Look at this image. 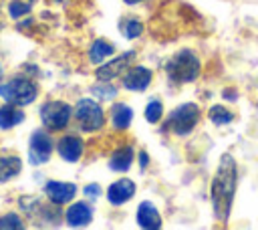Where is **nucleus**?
<instances>
[{
    "label": "nucleus",
    "mask_w": 258,
    "mask_h": 230,
    "mask_svg": "<svg viewBox=\"0 0 258 230\" xmlns=\"http://www.w3.org/2000/svg\"><path fill=\"white\" fill-rule=\"evenodd\" d=\"M135 56H137V50L131 48V50L121 52V54L115 56L113 61H105V63H101V65L97 67V71H95L97 81H111V83H113V79L123 77V73L131 67V63L135 61Z\"/></svg>",
    "instance_id": "nucleus-7"
},
{
    "label": "nucleus",
    "mask_w": 258,
    "mask_h": 230,
    "mask_svg": "<svg viewBox=\"0 0 258 230\" xmlns=\"http://www.w3.org/2000/svg\"><path fill=\"white\" fill-rule=\"evenodd\" d=\"M135 192H137V186H135L133 180H129V178H119V180H115V182L107 188L105 196H107V202H109L111 206H123L125 202H129V200L135 196Z\"/></svg>",
    "instance_id": "nucleus-10"
},
{
    "label": "nucleus",
    "mask_w": 258,
    "mask_h": 230,
    "mask_svg": "<svg viewBox=\"0 0 258 230\" xmlns=\"http://www.w3.org/2000/svg\"><path fill=\"white\" fill-rule=\"evenodd\" d=\"M109 117H111V127L115 131H127L133 121V109L127 103H113Z\"/></svg>",
    "instance_id": "nucleus-16"
},
{
    "label": "nucleus",
    "mask_w": 258,
    "mask_h": 230,
    "mask_svg": "<svg viewBox=\"0 0 258 230\" xmlns=\"http://www.w3.org/2000/svg\"><path fill=\"white\" fill-rule=\"evenodd\" d=\"M135 220H137V226H139V228H145V230H159V228L163 226V220H161L159 210H157L155 204L149 202V200H143V202L137 206Z\"/></svg>",
    "instance_id": "nucleus-12"
},
{
    "label": "nucleus",
    "mask_w": 258,
    "mask_h": 230,
    "mask_svg": "<svg viewBox=\"0 0 258 230\" xmlns=\"http://www.w3.org/2000/svg\"><path fill=\"white\" fill-rule=\"evenodd\" d=\"M44 194H46V198H48L52 204L60 206V204L71 202V200L77 196V186L71 184V182L48 180V182L44 184Z\"/></svg>",
    "instance_id": "nucleus-11"
},
{
    "label": "nucleus",
    "mask_w": 258,
    "mask_h": 230,
    "mask_svg": "<svg viewBox=\"0 0 258 230\" xmlns=\"http://www.w3.org/2000/svg\"><path fill=\"white\" fill-rule=\"evenodd\" d=\"M75 119L85 133H95L101 131L105 125V111L99 105V101L91 97H83L75 105Z\"/></svg>",
    "instance_id": "nucleus-4"
},
{
    "label": "nucleus",
    "mask_w": 258,
    "mask_h": 230,
    "mask_svg": "<svg viewBox=\"0 0 258 230\" xmlns=\"http://www.w3.org/2000/svg\"><path fill=\"white\" fill-rule=\"evenodd\" d=\"M200 119H202V111L198 103H181L167 115L163 123V131L173 133L177 137H185L198 127Z\"/></svg>",
    "instance_id": "nucleus-3"
},
{
    "label": "nucleus",
    "mask_w": 258,
    "mask_h": 230,
    "mask_svg": "<svg viewBox=\"0 0 258 230\" xmlns=\"http://www.w3.org/2000/svg\"><path fill=\"white\" fill-rule=\"evenodd\" d=\"M222 97H224L226 101H236V99H238V93H236L234 89H224V91H222Z\"/></svg>",
    "instance_id": "nucleus-28"
},
{
    "label": "nucleus",
    "mask_w": 258,
    "mask_h": 230,
    "mask_svg": "<svg viewBox=\"0 0 258 230\" xmlns=\"http://www.w3.org/2000/svg\"><path fill=\"white\" fill-rule=\"evenodd\" d=\"M137 157H139V169H145L149 165V153L147 151H139Z\"/></svg>",
    "instance_id": "nucleus-27"
},
{
    "label": "nucleus",
    "mask_w": 258,
    "mask_h": 230,
    "mask_svg": "<svg viewBox=\"0 0 258 230\" xmlns=\"http://www.w3.org/2000/svg\"><path fill=\"white\" fill-rule=\"evenodd\" d=\"M22 169V159L16 155L0 157V182H8L14 176H18Z\"/></svg>",
    "instance_id": "nucleus-20"
},
{
    "label": "nucleus",
    "mask_w": 258,
    "mask_h": 230,
    "mask_svg": "<svg viewBox=\"0 0 258 230\" xmlns=\"http://www.w3.org/2000/svg\"><path fill=\"white\" fill-rule=\"evenodd\" d=\"M73 109L64 101H46L40 107V121L48 131H60L69 125Z\"/></svg>",
    "instance_id": "nucleus-6"
},
{
    "label": "nucleus",
    "mask_w": 258,
    "mask_h": 230,
    "mask_svg": "<svg viewBox=\"0 0 258 230\" xmlns=\"http://www.w3.org/2000/svg\"><path fill=\"white\" fill-rule=\"evenodd\" d=\"M163 69L171 85H187L202 75V59L191 48H179Z\"/></svg>",
    "instance_id": "nucleus-2"
},
{
    "label": "nucleus",
    "mask_w": 258,
    "mask_h": 230,
    "mask_svg": "<svg viewBox=\"0 0 258 230\" xmlns=\"http://www.w3.org/2000/svg\"><path fill=\"white\" fill-rule=\"evenodd\" d=\"M56 151H58V155H60L64 161L75 163V161H79V159L83 157L85 143H83V139L77 137V135H64V137L58 139Z\"/></svg>",
    "instance_id": "nucleus-14"
},
{
    "label": "nucleus",
    "mask_w": 258,
    "mask_h": 230,
    "mask_svg": "<svg viewBox=\"0 0 258 230\" xmlns=\"http://www.w3.org/2000/svg\"><path fill=\"white\" fill-rule=\"evenodd\" d=\"M22 121H24V111L14 107L12 103L0 109V129H10V127H14Z\"/></svg>",
    "instance_id": "nucleus-19"
},
{
    "label": "nucleus",
    "mask_w": 258,
    "mask_h": 230,
    "mask_svg": "<svg viewBox=\"0 0 258 230\" xmlns=\"http://www.w3.org/2000/svg\"><path fill=\"white\" fill-rule=\"evenodd\" d=\"M0 79H2V65H0Z\"/></svg>",
    "instance_id": "nucleus-30"
},
{
    "label": "nucleus",
    "mask_w": 258,
    "mask_h": 230,
    "mask_svg": "<svg viewBox=\"0 0 258 230\" xmlns=\"http://www.w3.org/2000/svg\"><path fill=\"white\" fill-rule=\"evenodd\" d=\"M36 95H38L36 85L24 77H16V79H10L0 85V97L18 107L30 105L36 99Z\"/></svg>",
    "instance_id": "nucleus-5"
},
{
    "label": "nucleus",
    "mask_w": 258,
    "mask_h": 230,
    "mask_svg": "<svg viewBox=\"0 0 258 230\" xmlns=\"http://www.w3.org/2000/svg\"><path fill=\"white\" fill-rule=\"evenodd\" d=\"M0 228H24V222L20 220L18 214H4L0 218Z\"/></svg>",
    "instance_id": "nucleus-25"
},
{
    "label": "nucleus",
    "mask_w": 258,
    "mask_h": 230,
    "mask_svg": "<svg viewBox=\"0 0 258 230\" xmlns=\"http://www.w3.org/2000/svg\"><path fill=\"white\" fill-rule=\"evenodd\" d=\"M0 30H2V22H0Z\"/></svg>",
    "instance_id": "nucleus-31"
},
{
    "label": "nucleus",
    "mask_w": 258,
    "mask_h": 230,
    "mask_svg": "<svg viewBox=\"0 0 258 230\" xmlns=\"http://www.w3.org/2000/svg\"><path fill=\"white\" fill-rule=\"evenodd\" d=\"M111 54H115V46H113L109 40H105V38L93 40V44H91V48H89V61H91L93 65L105 63Z\"/></svg>",
    "instance_id": "nucleus-17"
},
{
    "label": "nucleus",
    "mask_w": 258,
    "mask_h": 230,
    "mask_svg": "<svg viewBox=\"0 0 258 230\" xmlns=\"http://www.w3.org/2000/svg\"><path fill=\"white\" fill-rule=\"evenodd\" d=\"M28 10H30V6L26 2H22V0H12L8 4V12H10L12 18H20V16L28 14Z\"/></svg>",
    "instance_id": "nucleus-24"
},
{
    "label": "nucleus",
    "mask_w": 258,
    "mask_h": 230,
    "mask_svg": "<svg viewBox=\"0 0 258 230\" xmlns=\"http://www.w3.org/2000/svg\"><path fill=\"white\" fill-rule=\"evenodd\" d=\"M133 159H135L133 147L131 145H121V147H117L109 155V169L111 171H117V174H125L133 165Z\"/></svg>",
    "instance_id": "nucleus-15"
},
{
    "label": "nucleus",
    "mask_w": 258,
    "mask_h": 230,
    "mask_svg": "<svg viewBox=\"0 0 258 230\" xmlns=\"http://www.w3.org/2000/svg\"><path fill=\"white\" fill-rule=\"evenodd\" d=\"M91 93L101 101H113L117 97V89L111 85V81H99L95 87H91Z\"/></svg>",
    "instance_id": "nucleus-23"
},
{
    "label": "nucleus",
    "mask_w": 258,
    "mask_h": 230,
    "mask_svg": "<svg viewBox=\"0 0 258 230\" xmlns=\"http://www.w3.org/2000/svg\"><path fill=\"white\" fill-rule=\"evenodd\" d=\"M143 115H145V119H147L149 123L161 121V117H163V101L157 99V97H151V99L147 101L145 109H143Z\"/></svg>",
    "instance_id": "nucleus-22"
},
{
    "label": "nucleus",
    "mask_w": 258,
    "mask_h": 230,
    "mask_svg": "<svg viewBox=\"0 0 258 230\" xmlns=\"http://www.w3.org/2000/svg\"><path fill=\"white\" fill-rule=\"evenodd\" d=\"M127 6H135V4H141V2H147V0H123Z\"/></svg>",
    "instance_id": "nucleus-29"
},
{
    "label": "nucleus",
    "mask_w": 258,
    "mask_h": 230,
    "mask_svg": "<svg viewBox=\"0 0 258 230\" xmlns=\"http://www.w3.org/2000/svg\"><path fill=\"white\" fill-rule=\"evenodd\" d=\"M83 192H85V196H87L89 200H97V198L103 194V190H101L99 184H87V186L83 188Z\"/></svg>",
    "instance_id": "nucleus-26"
},
{
    "label": "nucleus",
    "mask_w": 258,
    "mask_h": 230,
    "mask_svg": "<svg viewBox=\"0 0 258 230\" xmlns=\"http://www.w3.org/2000/svg\"><path fill=\"white\" fill-rule=\"evenodd\" d=\"M236 188H238V163L230 153H222L214 178L210 182V200L216 220L228 222L234 206Z\"/></svg>",
    "instance_id": "nucleus-1"
},
{
    "label": "nucleus",
    "mask_w": 258,
    "mask_h": 230,
    "mask_svg": "<svg viewBox=\"0 0 258 230\" xmlns=\"http://www.w3.org/2000/svg\"><path fill=\"white\" fill-rule=\"evenodd\" d=\"M143 30H145L143 22H141L139 18H135V16H125V18L119 20V32H121L123 38H127V40L139 38V36L143 34Z\"/></svg>",
    "instance_id": "nucleus-18"
},
{
    "label": "nucleus",
    "mask_w": 258,
    "mask_h": 230,
    "mask_svg": "<svg viewBox=\"0 0 258 230\" xmlns=\"http://www.w3.org/2000/svg\"><path fill=\"white\" fill-rule=\"evenodd\" d=\"M54 149V141L52 137L44 131V129H36L30 135V143H28V161L32 165H42L50 159V153Z\"/></svg>",
    "instance_id": "nucleus-8"
},
{
    "label": "nucleus",
    "mask_w": 258,
    "mask_h": 230,
    "mask_svg": "<svg viewBox=\"0 0 258 230\" xmlns=\"http://www.w3.org/2000/svg\"><path fill=\"white\" fill-rule=\"evenodd\" d=\"M208 119H210L216 127H224V125H230V123L236 119V115H234V111H230V109L224 107V105H212L210 111H208Z\"/></svg>",
    "instance_id": "nucleus-21"
},
{
    "label": "nucleus",
    "mask_w": 258,
    "mask_h": 230,
    "mask_svg": "<svg viewBox=\"0 0 258 230\" xmlns=\"http://www.w3.org/2000/svg\"><path fill=\"white\" fill-rule=\"evenodd\" d=\"M64 222L71 228H83L93 222V206L89 202H75L64 212Z\"/></svg>",
    "instance_id": "nucleus-13"
},
{
    "label": "nucleus",
    "mask_w": 258,
    "mask_h": 230,
    "mask_svg": "<svg viewBox=\"0 0 258 230\" xmlns=\"http://www.w3.org/2000/svg\"><path fill=\"white\" fill-rule=\"evenodd\" d=\"M153 81V71L145 65H131L123 77H121V85L123 89L131 91V93H141L145 91Z\"/></svg>",
    "instance_id": "nucleus-9"
}]
</instances>
